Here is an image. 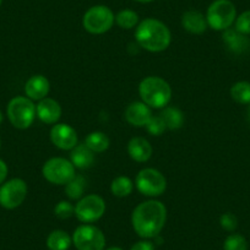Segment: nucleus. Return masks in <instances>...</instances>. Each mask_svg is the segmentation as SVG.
<instances>
[{"label":"nucleus","mask_w":250,"mask_h":250,"mask_svg":"<svg viewBox=\"0 0 250 250\" xmlns=\"http://www.w3.org/2000/svg\"><path fill=\"white\" fill-rule=\"evenodd\" d=\"M167 221V208L161 201L151 200L140 203L133 211L131 225L139 237L144 239L158 237Z\"/></svg>","instance_id":"1"},{"label":"nucleus","mask_w":250,"mask_h":250,"mask_svg":"<svg viewBox=\"0 0 250 250\" xmlns=\"http://www.w3.org/2000/svg\"><path fill=\"white\" fill-rule=\"evenodd\" d=\"M135 41L147 52L160 53L169 47L172 35L165 22L157 19L147 18L136 26Z\"/></svg>","instance_id":"2"},{"label":"nucleus","mask_w":250,"mask_h":250,"mask_svg":"<svg viewBox=\"0 0 250 250\" xmlns=\"http://www.w3.org/2000/svg\"><path fill=\"white\" fill-rule=\"evenodd\" d=\"M141 101L150 108L163 109L172 100V87L169 83L158 76H147L139 85Z\"/></svg>","instance_id":"3"},{"label":"nucleus","mask_w":250,"mask_h":250,"mask_svg":"<svg viewBox=\"0 0 250 250\" xmlns=\"http://www.w3.org/2000/svg\"><path fill=\"white\" fill-rule=\"evenodd\" d=\"M6 114L14 128L25 130L30 128L37 117L36 104L26 96H18L8 103Z\"/></svg>","instance_id":"4"},{"label":"nucleus","mask_w":250,"mask_h":250,"mask_svg":"<svg viewBox=\"0 0 250 250\" xmlns=\"http://www.w3.org/2000/svg\"><path fill=\"white\" fill-rule=\"evenodd\" d=\"M205 16L208 27L215 31H226L235 22L237 9L230 0H213Z\"/></svg>","instance_id":"5"},{"label":"nucleus","mask_w":250,"mask_h":250,"mask_svg":"<svg viewBox=\"0 0 250 250\" xmlns=\"http://www.w3.org/2000/svg\"><path fill=\"white\" fill-rule=\"evenodd\" d=\"M115 23L112 9L105 5L91 6L83 16V26L91 35H103Z\"/></svg>","instance_id":"6"},{"label":"nucleus","mask_w":250,"mask_h":250,"mask_svg":"<svg viewBox=\"0 0 250 250\" xmlns=\"http://www.w3.org/2000/svg\"><path fill=\"white\" fill-rule=\"evenodd\" d=\"M135 187L143 195L147 198H157L165 194L167 189V179L155 168H144L136 175Z\"/></svg>","instance_id":"7"},{"label":"nucleus","mask_w":250,"mask_h":250,"mask_svg":"<svg viewBox=\"0 0 250 250\" xmlns=\"http://www.w3.org/2000/svg\"><path fill=\"white\" fill-rule=\"evenodd\" d=\"M76 168L70 160L64 157L49 158L42 167V175L47 182L54 185H65L76 175Z\"/></svg>","instance_id":"8"},{"label":"nucleus","mask_w":250,"mask_h":250,"mask_svg":"<svg viewBox=\"0 0 250 250\" xmlns=\"http://www.w3.org/2000/svg\"><path fill=\"white\" fill-rule=\"evenodd\" d=\"M73 244L78 250H104L105 237L98 227L83 223L74 232Z\"/></svg>","instance_id":"9"},{"label":"nucleus","mask_w":250,"mask_h":250,"mask_svg":"<svg viewBox=\"0 0 250 250\" xmlns=\"http://www.w3.org/2000/svg\"><path fill=\"white\" fill-rule=\"evenodd\" d=\"M105 212V201L97 194L83 196L75 205V215L80 222H97Z\"/></svg>","instance_id":"10"},{"label":"nucleus","mask_w":250,"mask_h":250,"mask_svg":"<svg viewBox=\"0 0 250 250\" xmlns=\"http://www.w3.org/2000/svg\"><path fill=\"white\" fill-rule=\"evenodd\" d=\"M27 191V184L21 178L4 182L0 185V205L6 210L18 208L25 201Z\"/></svg>","instance_id":"11"},{"label":"nucleus","mask_w":250,"mask_h":250,"mask_svg":"<svg viewBox=\"0 0 250 250\" xmlns=\"http://www.w3.org/2000/svg\"><path fill=\"white\" fill-rule=\"evenodd\" d=\"M49 135L53 145L62 151H71L79 144V136L75 129L64 123L53 125Z\"/></svg>","instance_id":"12"},{"label":"nucleus","mask_w":250,"mask_h":250,"mask_svg":"<svg viewBox=\"0 0 250 250\" xmlns=\"http://www.w3.org/2000/svg\"><path fill=\"white\" fill-rule=\"evenodd\" d=\"M125 120L135 128H145L152 117V110L147 104L140 102H131L124 113Z\"/></svg>","instance_id":"13"},{"label":"nucleus","mask_w":250,"mask_h":250,"mask_svg":"<svg viewBox=\"0 0 250 250\" xmlns=\"http://www.w3.org/2000/svg\"><path fill=\"white\" fill-rule=\"evenodd\" d=\"M36 112H37L38 119L48 125L57 124L62 117V107L59 102L49 97L38 101V104L36 105Z\"/></svg>","instance_id":"14"},{"label":"nucleus","mask_w":250,"mask_h":250,"mask_svg":"<svg viewBox=\"0 0 250 250\" xmlns=\"http://www.w3.org/2000/svg\"><path fill=\"white\" fill-rule=\"evenodd\" d=\"M50 91V83L45 76L33 75L26 81L25 95L32 101H41L48 97Z\"/></svg>","instance_id":"15"},{"label":"nucleus","mask_w":250,"mask_h":250,"mask_svg":"<svg viewBox=\"0 0 250 250\" xmlns=\"http://www.w3.org/2000/svg\"><path fill=\"white\" fill-rule=\"evenodd\" d=\"M180 22L183 28L191 35H203L208 27L206 16L198 10L185 11L182 15Z\"/></svg>","instance_id":"16"},{"label":"nucleus","mask_w":250,"mask_h":250,"mask_svg":"<svg viewBox=\"0 0 250 250\" xmlns=\"http://www.w3.org/2000/svg\"><path fill=\"white\" fill-rule=\"evenodd\" d=\"M152 152L153 148L151 144L143 136L131 138L128 143V153L131 160L135 161V162H147L152 156Z\"/></svg>","instance_id":"17"},{"label":"nucleus","mask_w":250,"mask_h":250,"mask_svg":"<svg viewBox=\"0 0 250 250\" xmlns=\"http://www.w3.org/2000/svg\"><path fill=\"white\" fill-rule=\"evenodd\" d=\"M222 40L225 44L227 45L228 49L234 54H244L250 48V40L245 35L238 32L237 30H228L223 31Z\"/></svg>","instance_id":"18"},{"label":"nucleus","mask_w":250,"mask_h":250,"mask_svg":"<svg viewBox=\"0 0 250 250\" xmlns=\"http://www.w3.org/2000/svg\"><path fill=\"white\" fill-rule=\"evenodd\" d=\"M70 162L74 167L79 169H87L95 162V153L85 145V144H78L71 150Z\"/></svg>","instance_id":"19"},{"label":"nucleus","mask_w":250,"mask_h":250,"mask_svg":"<svg viewBox=\"0 0 250 250\" xmlns=\"http://www.w3.org/2000/svg\"><path fill=\"white\" fill-rule=\"evenodd\" d=\"M73 244V237L62 229H54L48 234L47 248L49 250H69Z\"/></svg>","instance_id":"20"},{"label":"nucleus","mask_w":250,"mask_h":250,"mask_svg":"<svg viewBox=\"0 0 250 250\" xmlns=\"http://www.w3.org/2000/svg\"><path fill=\"white\" fill-rule=\"evenodd\" d=\"M168 130H178L184 125V114L177 107H165L160 114Z\"/></svg>","instance_id":"21"},{"label":"nucleus","mask_w":250,"mask_h":250,"mask_svg":"<svg viewBox=\"0 0 250 250\" xmlns=\"http://www.w3.org/2000/svg\"><path fill=\"white\" fill-rule=\"evenodd\" d=\"M85 144L93 153H102L109 148L110 140L102 131H92L85 139Z\"/></svg>","instance_id":"22"},{"label":"nucleus","mask_w":250,"mask_h":250,"mask_svg":"<svg viewBox=\"0 0 250 250\" xmlns=\"http://www.w3.org/2000/svg\"><path fill=\"white\" fill-rule=\"evenodd\" d=\"M134 190V183L129 177L119 175L114 178L110 184V191L117 198H126L130 195Z\"/></svg>","instance_id":"23"},{"label":"nucleus","mask_w":250,"mask_h":250,"mask_svg":"<svg viewBox=\"0 0 250 250\" xmlns=\"http://www.w3.org/2000/svg\"><path fill=\"white\" fill-rule=\"evenodd\" d=\"M140 22L138 13L131 9H123L115 14V23L123 30H133Z\"/></svg>","instance_id":"24"},{"label":"nucleus","mask_w":250,"mask_h":250,"mask_svg":"<svg viewBox=\"0 0 250 250\" xmlns=\"http://www.w3.org/2000/svg\"><path fill=\"white\" fill-rule=\"evenodd\" d=\"M86 188V179L83 175H75L65 184V194L70 200H80L83 196Z\"/></svg>","instance_id":"25"},{"label":"nucleus","mask_w":250,"mask_h":250,"mask_svg":"<svg viewBox=\"0 0 250 250\" xmlns=\"http://www.w3.org/2000/svg\"><path fill=\"white\" fill-rule=\"evenodd\" d=\"M230 97L239 104H250V83L239 81L230 87Z\"/></svg>","instance_id":"26"},{"label":"nucleus","mask_w":250,"mask_h":250,"mask_svg":"<svg viewBox=\"0 0 250 250\" xmlns=\"http://www.w3.org/2000/svg\"><path fill=\"white\" fill-rule=\"evenodd\" d=\"M223 250H248V242L242 234H230L223 243Z\"/></svg>","instance_id":"27"},{"label":"nucleus","mask_w":250,"mask_h":250,"mask_svg":"<svg viewBox=\"0 0 250 250\" xmlns=\"http://www.w3.org/2000/svg\"><path fill=\"white\" fill-rule=\"evenodd\" d=\"M145 128L147 133L152 136H161L167 130L165 122H163V119L160 115H152L147 124H146Z\"/></svg>","instance_id":"28"},{"label":"nucleus","mask_w":250,"mask_h":250,"mask_svg":"<svg viewBox=\"0 0 250 250\" xmlns=\"http://www.w3.org/2000/svg\"><path fill=\"white\" fill-rule=\"evenodd\" d=\"M54 215L60 220H66L75 215V206L66 200H62L55 205Z\"/></svg>","instance_id":"29"},{"label":"nucleus","mask_w":250,"mask_h":250,"mask_svg":"<svg viewBox=\"0 0 250 250\" xmlns=\"http://www.w3.org/2000/svg\"><path fill=\"white\" fill-rule=\"evenodd\" d=\"M234 28L242 35H250V10L244 11L235 19Z\"/></svg>","instance_id":"30"},{"label":"nucleus","mask_w":250,"mask_h":250,"mask_svg":"<svg viewBox=\"0 0 250 250\" xmlns=\"http://www.w3.org/2000/svg\"><path fill=\"white\" fill-rule=\"evenodd\" d=\"M220 226L227 232H234L238 227L237 216L230 212L223 213L220 217Z\"/></svg>","instance_id":"31"},{"label":"nucleus","mask_w":250,"mask_h":250,"mask_svg":"<svg viewBox=\"0 0 250 250\" xmlns=\"http://www.w3.org/2000/svg\"><path fill=\"white\" fill-rule=\"evenodd\" d=\"M130 250H155V245L152 242L147 239L140 240V242H136L133 247L130 248Z\"/></svg>","instance_id":"32"},{"label":"nucleus","mask_w":250,"mask_h":250,"mask_svg":"<svg viewBox=\"0 0 250 250\" xmlns=\"http://www.w3.org/2000/svg\"><path fill=\"white\" fill-rule=\"evenodd\" d=\"M8 173H9L8 165H6L3 160H0V185L3 184V183L6 180Z\"/></svg>","instance_id":"33"},{"label":"nucleus","mask_w":250,"mask_h":250,"mask_svg":"<svg viewBox=\"0 0 250 250\" xmlns=\"http://www.w3.org/2000/svg\"><path fill=\"white\" fill-rule=\"evenodd\" d=\"M134 1H138V3H141V4H148V3H152L153 0H134Z\"/></svg>","instance_id":"34"},{"label":"nucleus","mask_w":250,"mask_h":250,"mask_svg":"<svg viewBox=\"0 0 250 250\" xmlns=\"http://www.w3.org/2000/svg\"><path fill=\"white\" fill-rule=\"evenodd\" d=\"M105 250H123L122 248H119V247H110V248H108V249H105Z\"/></svg>","instance_id":"35"},{"label":"nucleus","mask_w":250,"mask_h":250,"mask_svg":"<svg viewBox=\"0 0 250 250\" xmlns=\"http://www.w3.org/2000/svg\"><path fill=\"white\" fill-rule=\"evenodd\" d=\"M3 120H4V117H3V113L0 112V124H1V123H3Z\"/></svg>","instance_id":"36"},{"label":"nucleus","mask_w":250,"mask_h":250,"mask_svg":"<svg viewBox=\"0 0 250 250\" xmlns=\"http://www.w3.org/2000/svg\"><path fill=\"white\" fill-rule=\"evenodd\" d=\"M248 119H249L250 122V104H249V108H248Z\"/></svg>","instance_id":"37"},{"label":"nucleus","mask_w":250,"mask_h":250,"mask_svg":"<svg viewBox=\"0 0 250 250\" xmlns=\"http://www.w3.org/2000/svg\"><path fill=\"white\" fill-rule=\"evenodd\" d=\"M0 148H1V138H0Z\"/></svg>","instance_id":"38"},{"label":"nucleus","mask_w":250,"mask_h":250,"mask_svg":"<svg viewBox=\"0 0 250 250\" xmlns=\"http://www.w3.org/2000/svg\"><path fill=\"white\" fill-rule=\"evenodd\" d=\"M1 3H3V0H0V6H1Z\"/></svg>","instance_id":"39"}]
</instances>
